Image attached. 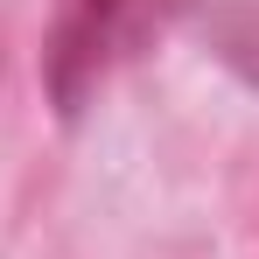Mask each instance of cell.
Instances as JSON below:
<instances>
[{
  "instance_id": "6da1fadb",
  "label": "cell",
  "mask_w": 259,
  "mask_h": 259,
  "mask_svg": "<svg viewBox=\"0 0 259 259\" xmlns=\"http://www.w3.org/2000/svg\"><path fill=\"white\" fill-rule=\"evenodd\" d=\"M196 7L203 0H49V28H42L49 112L63 126H77L91 98L126 63H140L161 35H175Z\"/></svg>"
},
{
  "instance_id": "7a4b0ae2",
  "label": "cell",
  "mask_w": 259,
  "mask_h": 259,
  "mask_svg": "<svg viewBox=\"0 0 259 259\" xmlns=\"http://www.w3.org/2000/svg\"><path fill=\"white\" fill-rule=\"evenodd\" d=\"M203 42L210 56L231 70V77H245L259 91V0H224L203 14Z\"/></svg>"
}]
</instances>
